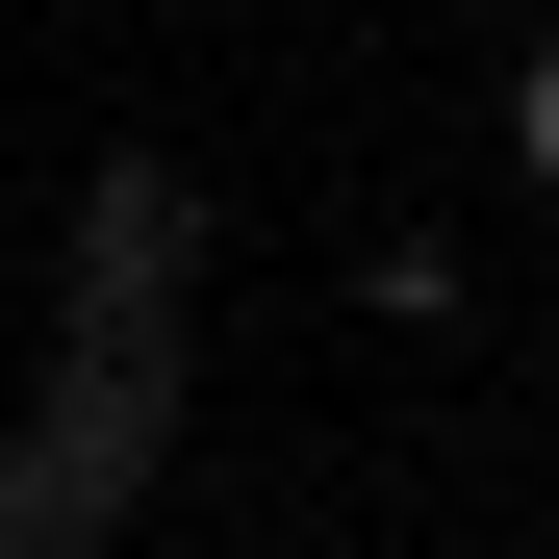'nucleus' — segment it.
<instances>
[{"mask_svg": "<svg viewBox=\"0 0 559 559\" xmlns=\"http://www.w3.org/2000/svg\"><path fill=\"white\" fill-rule=\"evenodd\" d=\"M153 432H178V306H51V382L0 432V559H128Z\"/></svg>", "mask_w": 559, "mask_h": 559, "instance_id": "1", "label": "nucleus"}, {"mask_svg": "<svg viewBox=\"0 0 559 559\" xmlns=\"http://www.w3.org/2000/svg\"><path fill=\"white\" fill-rule=\"evenodd\" d=\"M178 280H204V178H178V153H103V178H76L51 306H178Z\"/></svg>", "mask_w": 559, "mask_h": 559, "instance_id": "2", "label": "nucleus"}, {"mask_svg": "<svg viewBox=\"0 0 559 559\" xmlns=\"http://www.w3.org/2000/svg\"><path fill=\"white\" fill-rule=\"evenodd\" d=\"M509 153H534V178H559V51H509Z\"/></svg>", "mask_w": 559, "mask_h": 559, "instance_id": "3", "label": "nucleus"}]
</instances>
